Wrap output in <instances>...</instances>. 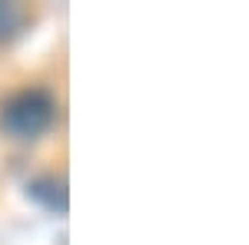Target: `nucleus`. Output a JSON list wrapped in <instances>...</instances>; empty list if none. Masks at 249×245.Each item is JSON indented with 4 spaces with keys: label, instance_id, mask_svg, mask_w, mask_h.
Returning <instances> with one entry per match:
<instances>
[{
    "label": "nucleus",
    "instance_id": "nucleus-1",
    "mask_svg": "<svg viewBox=\"0 0 249 245\" xmlns=\"http://www.w3.org/2000/svg\"><path fill=\"white\" fill-rule=\"evenodd\" d=\"M53 116H57L53 96L43 93V90H23V93H17L14 99L3 103L0 126L14 139H37L40 132L53 123Z\"/></svg>",
    "mask_w": 249,
    "mask_h": 245
},
{
    "label": "nucleus",
    "instance_id": "nucleus-2",
    "mask_svg": "<svg viewBox=\"0 0 249 245\" xmlns=\"http://www.w3.org/2000/svg\"><path fill=\"white\" fill-rule=\"evenodd\" d=\"M27 23V10L20 3H0V43L14 40Z\"/></svg>",
    "mask_w": 249,
    "mask_h": 245
}]
</instances>
